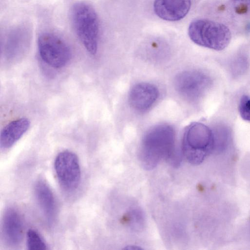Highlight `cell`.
<instances>
[{
    "mask_svg": "<svg viewBox=\"0 0 250 250\" xmlns=\"http://www.w3.org/2000/svg\"><path fill=\"white\" fill-rule=\"evenodd\" d=\"M178 166L180 156L175 149V133L172 127L163 124L151 128L144 137L139 154L142 167L146 170L156 167L162 160Z\"/></svg>",
    "mask_w": 250,
    "mask_h": 250,
    "instance_id": "6da1fadb",
    "label": "cell"
},
{
    "mask_svg": "<svg viewBox=\"0 0 250 250\" xmlns=\"http://www.w3.org/2000/svg\"><path fill=\"white\" fill-rule=\"evenodd\" d=\"M182 148V153L189 163L199 165L215 151L214 133L203 124L191 123L185 130Z\"/></svg>",
    "mask_w": 250,
    "mask_h": 250,
    "instance_id": "7a4b0ae2",
    "label": "cell"
},
{
    "mask_svg": "<svg viewBox=\"0 0 250 250\" xmlns=\"http://www.w3.org/2000/svg\"><path fill=\"white\" fill-rule=\"evenodd\" d=\"M71 23L78 38L87 51L95 55L97 51L100 24L93 7L83 1L74 4L70 11Z\"/></svg>",
    "mask_w": 250,
    "mask_h": 250,
    "instance_id": "3957f363",
    "label": "cell"
},
{
    "mask_svg": "<svg viewBox=\"0 0 250 250\" xmlns=\"http://www.w3.org/2000/svg\"><path fill=\"white\" fill-rule=\"evenodd\" d=\"M188 34L195 43L217 51L225 49L231 40L227 26L207 19L193 21L189 25Z\"/></svg>",
    "mask_w": 250,
    "mask_h": 250,
    "instance_id": "277c9868",
    "label": "cell"
},
{
    "mask_svg": "<svg viewBox=\"0 0 250 250\" xmlns=\"http://www.w3.org/2000/svg\"><path fill=\"white\" fill-rule=\"evenodd\" d=\"M38 47L42 60L53 67L62 68L70 59L68 46L53 33L45 32L40 34L38 39Z\"/></svg>",
    "mask_w": 250,
    "mask_h": 250,
    "instance_id": "5b68a950",
    "label": "cell"
},
{
    "mask_svg": "<svg viewBox=\"0 0 250 250\" xmlns=\"http://www.w3.org/2000/svg\"><path fill=\"white\" fill-rule=\"evenodd\" d=\"M54 168L59 182L68 191L75 190L81 179V170L77 155L69 150L60 152L54 161Z\"/></svg>",
    "mask_w": 250,
    "mask_h": 250,
    "instance_id": "8992f818",
    "label": "cell"
},
{
    "mask_svg": "<svg viewBox=\"0 0 250 250\" xmlns=\"http://www.w3.org/2000/svg\"><path fill=\"white\" fill-rule=\"evenodd\" d=\"M207 79L202 73L193 71H185L176 77L174 85L177 91L187 99L197 98L206 85Z\"/></svg>",
    "mask_w": 250,
    "mask_h": 250,
    "instance_id": "52a82bcc",
    "label": "cell"
},
{
    "mask_svg": "<svg viewBox=\"0 0 250 250\" xmlns=\"http://www.w3.org/2000/svg\"><path fill=\"white\" fill-rule=\"evenodd\" d=\"M2 233L5 242L11 246L19 245L22 240V220L18 211L13 208H7L4 212Z\"/></svg>",
    "mask_w": 250,
    "mask_h": 250,
    "instance_id": "ba28073f",
    "label": "cell"
},
{
    "mask_svg": "<svg viewBox=\"0 0 250 250\" xmlns=\"http://www.w3.org/2000/svg\"><path fill=\"white\" fill-rule=\"evenodd\" d=\"M190 6V0H155L154 10L162 19L177 21L187 15Z\"/></svg>",
    "mask_w": 250,
    "mask_h": 250,
    "instance_id": "9c48e42d",
    "label": "cell"
},
{
    "mask_svg": "<svg viewBox=\"0 0 250 250\" xmlns=\"http://www.w3.org/2000/svg\"><path fill=\"white\" fill-rule=\"evenodd\" d=\"M159 91L154 85L146 83L133 86L129 94V102L135 109L143 111L149 109L157 100Z\"/></svg>",
    "mask_w": 250,
    "mask_h": 250,
    "instance_id": "30bf717a",
    "label": "cell"
},
{
    "mask_svg": "<svg viewBox=\"0 0 250 250\" xmlns=\"http://www.w3.org/2000/svg\"><path fill=\"white\" fill-rule=\"evenodd\" d=\"M35 197L47 224L51 225L56 216V206L54 194L46 182L38 180L34 186Z\"/></svg>",
    "mask_w": 250,
    "mask_h": 250,
    "instance_id": "8fae6325",
    "label": "cell"
},
{
    "mask_svg": "<svg viewBox=\"0 0 250 250\" xmlns=\"http://www.w3.org/2000/svg\"><path fill=\"white\" fill-rule=\"evenodd\" d=\"M30 125L29 120L26 118L13 121L6 125L0 132L1 148L7 149L13 146L27 131Z\"/></svg>",
    "mask_w": 250,
    "mask_h": 250,
    "instance_id": "7c38bea8",
    "label": "cell"
},
{
    "mask_svg": "<svg viewBox=\"0 0 250 250\" xmlns=\"http://www.w3.org/2000/svg\"><path fill=\"white\" fill-rule=\"evenodd\" d=\"M123 222L132 229H141L144 225L145 218L142 211L138 209H132L123 217Z\"/></svg>",
    "mask_w": 250,
    "mask_h": 250,
    "instance_id": "4fadbf2b",
    "label": "cell"
},
{
    "mask_svg": "<svg viewBox=\"0 0 250 250\" xmlns=\"http://www.w3.org/2000/svg\"><path fill=\"white\" fill-rule=\"evenodd\" d=\"M26 245L29 250H43L47 249L45 241L36 230L31 229L26 233Z\"/></svg>",
    "mask_w": 250,
    "mask_h": 250,
    "instance_id": "5bb4252c",
    "label": "cell"
},
{
    "mask_svg": "<svg viewBox=\"0 0 250 250\" xmlns=\"http://www.w3.org/2000/svg\"><path fill=\"white\" fill-rule=\"evenodd\" d=\"M239 111L241 118L250 122V97L243 95L240 100Z\"/></svg>",
    "mask_w": 250,
    "mask_h": 250,
    "instance_id": "9a60e30c",
    "label": "cell"
},
{
    "mask_svg": "<svg viewBox=\"0 0 250 250\" xmlns=\"http://www.w3.org/2000/svg\"><path fill=\"white\" fill-rule=\"evenodd\" d=\"M234 11L239 15L250 12V0H230Z\"/></svg>",
    "mask_w": 250,
    "mask_h": 250,
    "instance_id": "2e32d148",
    "label": "cell"
},
{
    "mask_svg": "<svg viewBox=\"0 0 250 250\" xmlns=\"http://www.w3.org/2000/svg\"><path fill=\"white\" fill-rule=\"evenodd\" d=\"M124 249L128 250H138L142 249L136 246H127Z\"/></svg>",
    "mask_w": 250,
    "mask_h": 250,
    "instance_id": "e0dca14e",
    "label": "cell"
},
{
    "mask_svg": "<svg viewBox=\"0 0 250 250\" xmlns=\"http://www.w3.org/2000/svg\"><path fill=\"white\" fill-rule=\"evenodd\" d=\"M247 29L248 31H250V23L247 25Z\"/></svg>",
    "mask_w": 250,
    "mask_h": 250,
    "instance_id": "ac0fdd59",
    "label": "cell"
}]
</instances>
